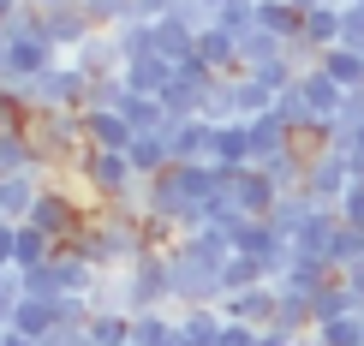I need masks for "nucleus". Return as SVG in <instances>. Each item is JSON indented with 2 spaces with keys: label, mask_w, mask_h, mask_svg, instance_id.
Masks as SVG:
<instances>
[{
  "label": "nucleus",
  "mask_w": 364,
  "mask_h": 346,
  "mask_svg": "<svg viewBox=\"0 0 364 346\" xmlns=\"http://www.w3.org/2000/svg\"><path fill=\"white\" fill-rule=\"evenodd\" d=\"M203 6H209V18H215V6H227V0H203Z\"/></svg>",
  "instance_id": "obj_10"
},
{
  "label": "nucleus",
  "mask_w": 364,
  "mask_h": 346,
  "mask_svg": "<svg viewBox=\"0 0 364 346\" xmlns=\"http://www.w3.org/2000/svg\"><path fill=\"white\" fill-rule=\"evenodd\" d=\"M341 281H346V287H353V293H358V298H364V257H358V263H353V269H341Z\"/></svg>",
  "instance_id": "obj_9"
},
{
  "label": "nucleus",
  "mask_w": 364,
  "mask_h": 346,
  "mask_svg": "<svg viewBox=\"0 0 364 346\" xmlns=\"http://www.w3.org/2000/svg\"><path fill=\"white\" fill-rule=\"evenodd\" d=\"M257 24H263L269 36H281V42H293L299 30H305V12H299L293 0H263V6H257Z\"/></svg>",
  "instance_id": "obj_4"
},
{
  "label": "nucleus",
  "mask_w": 364,
  "mask_h": 346,
  "mask_svg": "<svg viewBox=\"0 0 364 346\" xmlns=\"http://www.w3.org/2000/svg\"><path fill=\"white\" fill-rule=\"evenodd\" d=\"M346 185H353V168H346L341 149L311 156V161H305V179H299V191H305L311 203H323V209H335V203L346 198Z\"/></svg>",
  "instance_id": "obj_1"
},
{
  "label": "nucleus",
  "mask_w": 364,
  "mask_h": 346,
  "mask_svg": "<svg viewBox=\"0 0 364 346\" xmlns=\"http://www.w3.org/2000/svg\"><path fill=\"white\" fill-rule=\"evenodd\" d=\"M0 215H30V185H0Z\"/></svg>",
  "instance_id": "obj_8"
},
{
  "label": "nucleus",
  "mask_w": 364,
  "mask_h": 346,
  "mask_svg": "<svg viewBox=\"0 0 364 346\" xmlns=\"http://www.w3.org/2000/svg\"><path fill=\"white\" fill-rule=\"evenodd\" d=\"M6 346H30V340H6Z\"/></svg>",
  "instance_id": "obj_11"
},
{
  "label": "nucleus",
  "mask_w": 364,
  "mask_h": 346,
  "mask_svg": "<svg viewBox=\"0 0 364 346\" xmlns=\"http://www.w3.org/2000/svg\"><path fill=\"white\" fill-rule=\"evenodd\" d=\"M316 346H364V317H335L323 328H311Z\"/></svg>",
  "instance_id": "obj_6"
},
{
  "label": "nucleus",
  "mask_w": 364,
  "mask_h": 346,
  "mask_svg": "<svg viewBox=\"0 0 364 346\" xmlns=\"http://www.w3.org/2000/svg\"><path fill=\"white\" fill-rule=\"evenodd\" d=\"M257 6H263V0H257Z\"/></svg>",
  "instance_id": "obj_12"
},
{
  "label": "nucleus",
  "mask_w": 364,
  "mask_h": 346,
  "mask_svg": "<svg viewBox=\"0 0 364 346\" xmlns=\"http://www.w3.org/2000/svg\"><path fill=\"white\" fill-rule=\"evenodd\" d=\"M299 36H305L316 54H323V48H335V42H341V6H311V12H305V30H299Z\"/></svg>",
  "instance_id": "obj_5"
},
{
  "label": "nucleus",
  "mask_w": 364,
  "mask_h": 346,
  "mask_svg": "<svg viewBox=\"0 0 364 346\" xmlns=\"http://www.w3.org/2000/svg\"><path fill=\"white\" fill-rule=\"evenodd\" d=\"M316 66L328 72V84H341V90H364V54H358V48H341V42H335V48L316 54Z\"/></svg>",
  "instance_id": "obj_3"
},
{
  "label": "nucleus",
  "mask_w": 364,
  "mask_h": 346,
  "mask_svg": "<svg viewBox=\"0 0 364 346\" xmlns=\"http://www.w3.org/2000/svg\"><path fill=\"white\" fill-rule=\"evenodd\" d=\"M341 48H358L364 54V6H353V0L341 6Z\"/></svg>",
  "instance_id": "obj_7"
},
{
  "label": "nucleus",
  "mask_w": 364,
  "mask_h": 346,
  "mask_svg": "<svg viewBox=\"0 0 364 346\" xmlns=\"http://www.w3.org/2000/svg\"><path fill=\"white\" fill-rule=\"evenodd\" d=\"M275 305H281V287H275V281H257V287H239V293H227V323L269 328V323H275Z\"/></svg>",
  "instance_id": "obj_2"
}]
</instances>
